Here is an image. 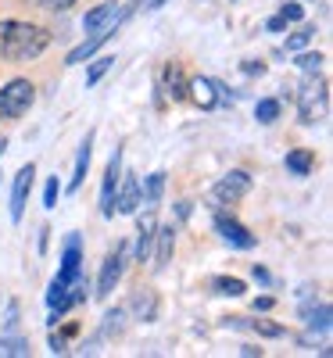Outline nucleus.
<instances>
[{
    "label": "nucleus",
    "mask_w": 333,
    "mask_h": 358,
    "mask_svg": "<svg viewBox=\"0 0 333 358\" xmlns=\"http://www.w3.org/2000/svg\"><path fill=\"white\" fill-rule=\"evenodd\" d=\"M50 47V33L33 22H0V57L4 62H36V57Z\"/></svg>",
    "instance_id": "nucleus-1"
},
{
    "label": "nucleus",
    "mask_w": 333,
    "mask_h": 358,
    "mask_svg": "<svg viewBox=\"0 0 333 358\" xmlns=\"http://www.w3.org/2000/svg\"><path fill=\"white\" fill-rule=\"evenodd\" d=\"M326 104H330L326 79L319 72H309L305 83H301V90H297V115H301V122H305V126L319 122V118L326 115Z\"/></svg>",
    "instance_id": "nucleus-2"
},
{
    "label": "nucleus",
    "mask_w": 333,
    "mask_h": 358,
    "mask_svg": "<svg viewBox=\"0 0 333 358\" xmlns=\"http://www.w3.org/2000/svg\"><path fill=\"white\" fill-rule=\"evenodd\" d=\"M36 101V86L29 79H11L0 90V118H22Z\"/></svg>",
    "instance_id": "nucleus-3"
},
{
    "label": "nucleus",
    "mask_w": 333,
    "mask_h": 358,
    "mask_svg": "<svg viewBox=\"0 0 333 358\" xmlns=\"http://www.w3.org/2000/svg\"><path fill=\"white\" fill-rule=\"evenodd\" d=\"M251 194V176L244 172V169H233L229 176H222L219 183H215V190H211V197H215V204H222V208H233V204H240Z\"/></svg>",
    "instance_id": "nucleus-4"
},
{
    "label": "nucleus",
    "mask_w": 333,
    "mask_h": 358,
    "mask_svg": "<svg viewBox=\"0 0 333 358\" xmlns=\"http://www.w3.org/2000/svg\"><path fill=\"white\" fill-rule=\"evenodd\" d=\"M122 268H126V244H118V248L104 258V265H101V276H97V297H108V294L118 287V280H122Z\"/></svg>",
    "instance_id": "nucleus-5"
},
{
    "label": "nucleus",
    "mask_w": 333,
    "mask_h": 358,
    "mask_svg": "<svg viewBox=\"0 0 333 358\" xmlns=\"http://www.w3.org/2000/svg\"><path fill=\"white\" fill-rule=\"evenodd\" d=\"M115 22H118V0H104L94 11H86L83 29L90 36H101V33H115Z\"/></svg>",
    "instance_id": "nucleus-6"
},
{
    "label": "nucleus",
    "mask_w": 333,
    "mask_h": 358,
    "mask_svg": "<svg viewBox=\"0 0 333 358\" xmlns=\"http://www.w3.org/2000/svg\"><path fill=\"white\" fill-rule=\"evenodd\" d=\"M33 176H36L33 162L22 165L18 176H15V190H11V219L15 222H22V215H25V201H29V190H33Z\"/></svg>",
    "instance_id": "nucleus-7"
},
{
    "label": "nucleus",
    "mask_w": 333,
    "mask_h": 358,
    "mask_svg": "<svg viewBox=\"0 0 333 358\" xmlns=\"http://www.w3.org/2000/svg\"><path fill=\"white\" fill-rule=\"evenodd\" d=\"M118 176H122V158L118 151L111 155L108 169H104V183H101V215H115V190H118Z\"/></svg>",
    "instance_id": "nucleus-8"
},
{
    "label": "nucleus",
    "mask_w": 333,
    "mask_h": 358,
    "mask_svg": "<svg viewBox=\"0 0 333 358\" xmlns=\"http://www.w3.org/2000/svg\"><path fill=\"white\" fill-rule=\"evenodd\" d=\"M118 183H122V187L115 190V212L133 215L140 208V179L133 172H126V176H118Z\"/></svg>",
    "instance_id": "nucleus-9"
},
{
    "label": "nucleus",
    "mask_w": 333,
    "mask_h": 358,
    "mask_svg": "<svg viewBox=\"0 0 333 358\" xmlns=\"http://www.w3.org/2000/svg\"><path fill=\"white\" fill-rule=\"evenodd\" d=\"M215 229H219V236L226 244H233V248H255V236L248 233V226H240L233 215H215Z\"/></svg>",
    "instance_id": "nucleus-10"
},
{
    "label": "nucleus",
    "mask_w": 333,
    "mask_h": 358,
    "mask_svg": "<svg viewBox=\"0 0 333 358\" xmlns=\"http://www.w3.org/2000/svg\"><path fill=\"white\" fill-rule=\"evenodd\" d=\"M187 76H183V69H179V65H165L162 69V90H165V94L172 97V101H183L187 97Z\"/></svg>",
    "instance_id": "nucleus-11"
},
{
    "label": "nucleus",
    "mask_w": 333,
    "mask_h": 358,
    "mask_svg": "<svg viewBox=\"0 0 333 358\" xmlns=\"http://www.w3.org/2000/svg\"><path fill=\"white\" fill-rule=\"evenodd\" d=\"M187 97H194L197 108H215V83L211 79H190L187 83Z\"/></svg>",
    "instance_id": "nucleus-12"
},
{
    "label": "nucleus",
    "mask_w": 333,
    "mask_h": 358,
    "mask_svg": "<svg viewBox=\"0 0 333 358\" xmlns=\"http://www.w3.org/2000/svg\"><path fill=\"white\" fill-rule=\"evenodd\" d=\"M155 229H158V219L147 212V215L140 219V236H136V262H147V255H150V244H155Z\"/></svg>",
    "instance_id": "nucleus-13"
},
{
    "label": "nucleus",
    "mask_w": 333,
    "mask_h": 358,
    "mask_svg": "<svg viewBox=\"0 0 333 358\" xmlns=\"http://www.w3.org/2000/svg\"><path fill=\"white\" fill-rule=\"evenodd\" d=\"M90 147H94V133H86L83 147H79V158H76V172L69 179V194H76L83 187V179H86V169H90Z\"/></svg>",
    "instance_id": "nucleus-14"
},
{
    "label": "nucleus",
    "mask_w": 333,
    "mask_h": 358,
    "mask_svg": "<svg viewBox=\"0 0 333 358\" xmlns=\"http://www.w3.org/2000/svg\"><path fill=\"white\" fill-rule=\"evenodd\" d=\"M155 236H158V265H165L169 258H172V251H176V229L172 226H158L155 229Z\"/></svg>",
    "instance_id": "nucleus-15"
},
{
    "label": "nucleus",
    "mask_w": 333,
    "mask_h": 358,
    "mask_svg": "<svg viewBox=\"0 0 333 358\" xmlns=\"http://www.w3.org/2000/svg\"><path fill=\"white\" fill-rule=\"evenodd\" d=\"M312 165H316V155H312V151H290V155H287V169H290L294 176H309Z\"/></svg>",
    "instance_id": "nucleus-16"
},
{
    "label": "nucleus",
    "mask_w": 333,
    "mask_h": 358,
    "mask_svg": "<svg viewBox=\"0 0 333 358\" xmlns=\"http://www.w3.org/2000/svg\"><path fill=\"white\" fill-rule=\"evenodd\" d=\"M255 115H258V122H276L280 118V101L276 97H265V101H258V108H255Z\"/></svg>",
    "instance_id": "nucleus-17"
},
{
    "label": "nucleus",
    "mask_w": 333,
    "mask_h": 358,
    "mask_svg": "<svg viewBox=\"0 0 333 358\" xmlns=\"http://www.w3.org/2000/svg\"><path fill=\"white\" fill-rule=\"evenodd\" d=\"M162 190H165V172H155V176L147 179L143 201H147V204H158V201H162Z\"/></svg>",
    "instance_id": "nucleus-18"
},
{
    "label": "nucleus",
    "mask_w": 333,
    "mask_h": 358,
    "mask_svg": "<svg viewBox=\"0 0 333 358\" xmlns=\"http://www.w3.org/2000/svg\"><path fill=\"white\" fill-rule=\"evenodd\" d=\"M211 287H215L219 294H226V297H240V294L248 290V287H244V280H233V276H219Z\"/></svg>",
    "instance_id": "nucleus-19"
},
{
    "label": "nucleus",
    "mask_w": 333,
    "mask_h": 358,
    "mask_svg": "<svg viewBox=\"0 0 333 358\" xmlns=\"http://www.w3.org/2000/svg\"><path fill=\"white\" fill-rule=\"evenodd\" d=\"M323 62H326L323 54H301V57H297V69L309 76V72H319V69H323Z\"/></svg>",
    "instance_id": "nucleus-20"
},
{
    "label": "nucleus",
    "mask_w": 333,
    "mask_h": 358,
    "mask_svg": "<svg viewBox=\"0 0 333 358\" xmlns=\"http://www.w3.org/2000/svg\"><path fill=\"white\" fill-rule=\"evenodd\" d=\"M111 65H115V57H97V65H94V69L86 72V83L94 86V83H97V79H101V76H104V72H108Z\"/></svg>",
    "instance_id": "nucleus-21"
},
{
    "label": "nucleus",
    "mask_w": 333,
    "mask_h": 358,
    "mask_svg": "<svg viewBox=\"0 0 333 358\" xmlns=\"http://www.w3.org/2000/svg\"><path fill=\"white\" fill-rule=\"evenodd\" d=\"M312 36H316V29H312V25H305V29H301V33H294V36L287 40V50H301V47H305V43H309Z\"/></svg>",
    "instance_id": "nucleus-22"
},
{
    "label": "nucleus",
    "mask_w": 333,
    "mask_h": 358,
    "mask_svg": "<svg viewBox=\"0 0 333 358\" xmlns=\"http://www.w3.org/2000/svg\"><path fill=\"white\" fill-rule=\"evenodd\" d=\"M255 330H258L262 337H283V326H276V322H265V319H255Z\"/></svg>",
    "instance_id": "nucleus-23"
},
{
    "label": "nucleus",
    "mask_w": 333,
    "mask_h": 358,
    "mask_svg": "<svg viewBox=\"0 0 333 358\" xmlns=\"http://www.w3.org/2000/svg\"><path fill=\"white\" fill-rule=\"evenodd\" d=\"M57 194H62V183H57V179H50L47 190H43V208H54V204H57Z\"/></svg>",
    "instance_id": "nucleus-24"
},
{
    "label": "nucleus",
    "mask_w": 333,
    "mask_h": 358,
    "mask_svg": "<svg viewBox=\"0 0 333 358\" xmlns=\"http://www.w3.org/2000/svg\"><path fill=\"white\" fill-rule=\"evenodd\" d=\"M280 18L283 22H301V18H305V8H301V4H283Z\"/></svg>",
    "instance_id": "nucleus-25"
},
{
    "label": "nucleus",
    "mask_w": 333,
    "mask_h": 358,
    "mask_svg": "<svg viewBox=\"0 0 333 358\" xmlns=\"http://www.w3.org/2000/svg\"><path fill=\"white\" fill-rule=\"evenodd\" d=\"M36 4H40V8H47V11H69V8L76 4V0H36Z\"/></svg>",
    "instance_id": "nucleus-26"
},
{
    "label": "nucleus",
    "mask_w": 333,
    "mask_h": 358,
    "mask_svg": "<svg viewBox=\"0 0 333 358\" xmlns=\"http://www.w3.org/2000/svg\"><path fill=\"white\" fill-rule=\"evenodd\" d=\"M244 72H248V76H255V72L262 76V72H265V65H262V62H258V65H255V62H248V65H244Z\"/></svg>",
    "instance_id": "nucleus-27"
},
{
    "label": "nucleus",
    "mask_w": 333,
    "mask_h": 358,
    "mask_svg": "<svg viewBox=\"0 0 333 358\" xmlns=\"http://www.w3.org/2000/svg\"><path fill=\"white\" fill-rule=\"evenodd\" d=\"M258 308L269 312V308H272V297H258V301H255V312H258Z\"/></svg>",
    "instance_id": "nucleus-28"
},
{
    "label": "nucleus",
    "mask_w": 333,
    "mask_h": 358,
    "mask_svg": "<svg viewBox=\"0 0 333 358\" xmlns=\"http://www.w3.org/2000/svg\"><path fill=\"white\" fill-rule=\"evenodd\" d=\"M283 25H287V22H283L280 15H276V18H269V29H272V33H280V29H283Z\"/></svg>",
    "instance_id": "nucleus-29"
},
{
    "label": "nucleus",
    "mask_w": 333,
    "mask_h": 358,
    "mask_svg": "<svg viewBox=\"0 0 333 358\" xmlns=\"http://www.w3.org/2000/svg\"><path fill=\"white\" fill-rule=\"evenodd\" d=\"M162 4H165V0H155V4H150V8H162Z\"/></svg>",
    "instance_id": "nucleus-30"
},
{
    "label": "nucleus",
    "mask_w": 333,
    "mask_h": 358,
    "mask_svg": "<svg viewBox=\"0 0 333 358\" xmlns=\"http://www.w3.org/2000/svg\"><path fill=\"white\" fill-rule=\"evenodd\" d=\"M4 147H8V143H4V140H0V155H4Z\"/></svg>",
    "instance_id": "nucleus-31"
}]
</instances>
